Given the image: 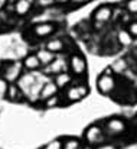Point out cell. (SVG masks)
Here are the masks:
<instances>
[{"label":"cell","instance_id":"obj_2","mask_svg":"<svg viewBox=\"0 0 137 149\" xmlns=\"http://www.w3.org/2000/svg\"><path fill=\"white\" fill-rule=\"evenodd\" d=\"M23 71L22 61H7L0 65V75L9 83H16Z\"/></svg>","mask_w":137,"mask_h":149},{"label":"cell","instance_id":"obj_23","mask_svg":"<svg viewBox=\"0 0 137 149\" xmlns=\"http://www.w3.org/2000/svg\"><path fill=\"white\" fill-rule=\"evenodd\" d=\"M126 10L129 13L137 16V0H127L126 1Z\"/></svg>","mask_w":137,"mask_h":149},{"label":"cell","instance_id":"obj_6","mask_svg":"<svg viewBox=\"0 0 137 149\" xmlns=\"http://www.w3.org/2000/svg\"><path fill=\"white\" fill-rule=\"evenodd\" d=\"M104 132L107 136H120L121 133L126 132L127 129V123L126 120H123L121 117H110L107 119V122L104 123Z\"/></svg>","mask_w":137,"mask_h":149},{"label":"cell","instance_id":"obj_26","mask_svg":"<svg viewBox=\"0 0 137 149\" xmlns=\"http://www.w3.org/2000/svg\"><path fill=\"white\" fill-rule=\"evenodd\" d=\"M35 4H38V6H41V7H49V6L55 4V1H53V0H36Z\"/></svg>","mask_w":137,"mask_h":149},{"label":"cell","instance_id":"obj_30","mask_svg":"<svg viewBox=\"0 0 137 149\" xmlns=\"http://www.w3.org/2000/svg\"><path fill=\"white\" fill-rule=\"evenodd\" d=\"M6 3H7V0H0V12L4 9V6H6Z\"/></svg>","mask_w":137,"mask_h":149},{"label":"cell","instance_id":"obj_1","mask_svg":"<svg viewBox=\"0 0 137 149\" xmlns=\"http://www.w3.org/2000/svg\"><path fill=\"white\" fill-rule=\"evenodd\" d=\"M117 88V78L114 75V72L111 71V68L105 70L102 74L98 75L97 78V90L100 94L102 96H110L116 91Z\"/></svg>","mask_w":137,"mask_h":149},{"label":"cell","instance_id":"obj_17","mask_svg":"<svg viewBox=\"0 0 137 149\" xmlns=\"http://www.w3.org/2000/svg\"><path fill=\"white\" fill-rule=\"evenodd\" d=\"M117 41L121 47L127 48V47H131L133 42H134V38L130 35V32L127 29H120L118 33H117Z\"/></svg>","mask_w":137,"mask_h":149},{"label":"cell","instance_id":"obj_10","mask_svg":"<svg viewBox=\"0 0 137 149\" xmlns=\"http://www.w3.org/2000/svg\"><path fill=\"white\" fill-rule=\"evenodd\" d=\"M36 77H38V71H23V72L20 74V77L17 78L16 84H17L19 88L23 91V94H26L28 90L35 84Z\"/></svg>","mask_w":137,"mask_h":149},{"label":"cell","instance_id":"obj_24","mask_svg":"<svg viewBox=\"0 0 137 149\" xmlns=\"http://www.w3.org/2000/svg\"><path fill=\"white\" fill-rule=\"evenodd\" d=\"M127 31L130 32V35L136 39L137 38V20H131L130 23H129V26H127Z\"/></svg>","mask_w":137,"mask_h":149},{"label":"cell","instance_id":"obj_11","mask_svg":"<svg viewBox=\"0 0 137 149\" xmlns=\"http://www.w3.org/2000/svg\"><path fill=\"white\" fill-rule=\"evenodd\" d=\"M35 1L36 0H16L15 1V6H13V12L16 16L19 17H23L26 15L30 13L32 7L35 6Z\"/></svg>","mask_w":137,"mask_h":149},{"label":"cell","instance_id":"obj_22","mask_svg":"<svg viewBox=\"0 0 137 149\" xmlns=\"http://www.w3.org/2000/svg\"><path fill=\"white\" fill-rule=\"evenodd\" d=\"M9 81L4 80L1 75H0V99H6V94H7V88H9Z\"/></svg>","mask_w":137,"mask_h":149},{"label":"cell","instance_id":"obj_4","mask_svg":"<svg viewBox=\"0 0 137 149\" xmlns=\"http://www.w3.org/2000/svg\"><path fill=\"white\" fill-rule=\"evenodd\" d=\"M88 93H90V88H88V86H87L85 83H82V81H81V83H74V81H72V83L66 87L64 96H65L66 101H69V103H77V101L82 100L84 97H87Z\"/></svg>","mask_w":137,"mask_h":149},{"label":"cell","instance_id":"obj_5","mask_svg":"<svg viewBox=\"0 0 137 149\" xmlns=\"http://www.w3.org/2000/svg\"><path fill=\"white\" fill-rule=\"evenodd\" d=\"M88 65H87V59L84 58V55L75 52L71 54L68 58V71L74 75V77H84L87 74Z\"/></svg>","mask_w":137,"mask_h":149},{"label":"cell","instance_id":"obj_9","mask_svg":"<svg viewBox=\"0 0 137 149\" xmlns=\"http://www.w3.org/2000/svg\"><path fill=\"white\" fill-rule=\"evenodd\" d=\"M113 12H114V10H113V7H111L110 4H101V6H98V7L94 10L92 19H94L95 23L105 25V23H108V22L111 20Z\"/></svg>","mask_w":137,"mask_h":149},{"label":"cell","instance_id":"obj_21","mask_svg":"<svg viewBox=\"0 0 137 149\" xmlns=\"http://www.w3.org/2000/svg\"><path fill=\"white\" fill-rule=\"evenodd\" d=\"M59 103H61V97H59L58 94H55V96H52V97L46 99L45 101H44V106H45L46 109H52V107L59 106Z\"/></svg>","mask_w":137,"mask_h":149},{"label":"cell","instance_id":"obj_7","mask_svg":"<svg viewBox=\"0 0 137 149\" xmlns=\"http://www.w3.org/2000/svg\"><path fill=\"white\" fill-rule=\"evenodd\" d=\"M42 71L45 72L46 75H56V74H59V72L68 71V59H66L65 56H61V55L56 54L55 59H53L49 65L44 67Z\"/></svg>","mask_w":137,"mask_h":149},{"label":"cell","instance_id":"obj_16","mask_svg":"<svg viewBox=\"0 0 137 149\" xmlns=\"http://www.w3.org/2000/svg\"><path fill=\"white\" fill-rule=\"evenodd\" d=\"M35 54H36V56H38V59H39V62H41L42 67L49 65L55 59V56H56V54H53L52 51H49L48 48H41V49L36 51Z\"/></svg>","mask_w":137,"mask_h":149},{"label":"cell","instance_id":"obj_14","mask_svg":"<svg viewBox=\"0 0 137 149\" xmlns=\"http://www.w3.org/2000/svg\"><path fill=\"white\" fill-rule=\"evenodd\" d=\"M52 80L55 81V84L58 86V88L62 90V88H66V87L74 81V75H72L69 71H64V72H59V74L53 75Z\"/></svg>","mask_w":137,"mask_h":149},{"label":"cell","instance_id":"obj_29","mask_svg":"<svg viewBox=\"0 0 137 149\" xmlns=\"http://www.w3.org/2000/svg\"><path fill=\"white\" fill-rule=\"evenodd\" d=\"M56 4H66V3H69L71 0H53Z\"/></svg>","mask_w":137,"mask_h":149},{"label":"cell","instance_id":"obj_8","mask_svg":"<svg viewBox=\"0 0 137 149\" xmlns=\"http://www.w3.org/2000/svg\"><path fill=\"white\" fill-rule=\"evenodd\" d=\"M55 32H56V25L52 22H39V23L33 25V28H32V35L38 39L49 38Z\"/></svg>","mask_w":137,"mask_h":149},{"label":"cell","instance_id":"obj_28","mask_svg":"<svg viewBox=\"0 0 137 149\" xmlns=\"http://www.w3.org/2000/svg\"><path fill=\"white\" fill-rule=\"evenodd\" d=\"M74 4H78V6H81V4H84V3H88V1H91V0H71Z\"/></svg>","mask_w":137,"mask_h":149},{"label":"cell","instance_id":"obj_3","mask_svg":"<svg viewBox=\"0 0 137 149\" xmlns=\"http://www.w3.org/2000/svg\"><path fill=\"white\" fill-rule=\"evenodd\" d=\"M105 132L104 127L100 125H91L84 130V141L88 146H98L105 143Z\"/></svg>","mask_w":137,"mask_h":149},{"label":"cell","instance_id":"obj_18","mask_svg":"<svg viewBox=\"0 0 137 149\" xmlns=\"http://www.w3.org/2000/svg\"><path fill=\"white\" fill-rule=\"evenodd\" d=\"M45 48H48L49 51H52L53 54H59L65 49V42L61 38H52L46 42Z\"/></svg>","mask_w":137,"mask_h":149},{"label":"cell","instance_id":"obj_19","mask_svg":"<svg viewBox=\"0 0 137 149\" xmlns=\"http://www.w3.org/2000/svg\"><path fill=\"white\" fill-rule=\"evenodd\" d=\"M110 68H111V71H113L114 74H124V72L129 70V64H127V61H126L124 58H120V59L114 61Z\"/></svg>","mask_w":137,"mask_h":149},{"label":"cell","instance_id":"obj_12","mask_svg":"<svg viewBox=\"0 0 137 149\" xmlns=\"http://www.w3.org/2000/svg\"><path fill=\"white\" fill-rule=\"evenodd\" d=\"M59 93V88H58V86L55 84V81L51 78V80H48L45 84L42 86V88H41V93H39V101H45L46 99H49V97H52V96H55V94H58Z\"/></svg>","mask_w":137,"mask_h":149},{"label":"cell","instance_id":"obj_20","mask_svg":"<svg viewBox=\"0 0 137 149\" xmlns=\"http://www.w3.org/2000/svg\"><path fill=\"white\" fill-rule=\"evenodd\" d=\"M61 149H82V142L77 138H68L62 141Z\"/></svg>","mask_w":137,"mask_h":149},{"label":"cell","instance_id":"obj_15","mask_svg":"<svg viewBox=\"0 0 137 149\" xmlns=\"http://www.w3.org/2000/svg\"><path fill=\"white\" fill-rule=\"evenodd\" d=\"M6 99L12 103H19L20 100L25 99V94L23 91L19 88V86L16 83H10L9 84V88H7V94H6Z\"/></svg>","mask_w":137,"mask_h":149},{"label":"cell","instance_id":"obj_27","mask_svg":"<svg viewBox=\"0 0 137 149\" xmlns=\"http://www.w3.org/2000/svg\"><path fill=\"white\" fill-rule=\"evenodd\" d=\"M95 149H116L113 145H108V143H101L98 146H95Z\"/></svg>","mask_w":137,"mask_h":149},{"label":"cell","instance_id":"obj_25","mask_svg":"<svg viewBox=\"0 0 137 149\" xmlns=\"http://www.w3.org/2000/svg\"><path fill=\"white\" fill-rule=\"evenodd\" d=\"M61 145H62V141H52L44 149H61Z\"/></svg>","mask_w":137,"mask_h":149},{"label":"cell","instance_id":"obj_13","mask_svg":"<svg viewBox=\"0 0 137 149\" xmlns=\"http://www.w3.org/2000/svg\"><path fill=\"white\" fill-rule=\"evenodd\" d=\"M22 64H23L25 71H39V70H42V65H41L36 54H28L22 59Z\"/></svg>","mask_w":137,"mask_h":149}]
</instances>
